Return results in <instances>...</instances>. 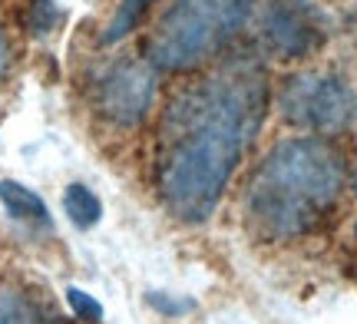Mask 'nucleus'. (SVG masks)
Returning <instances> with one entry per match:
<instances>
[{"mask_svg": "<svg viewBox=\"0 0 357 324\" xmlns=\"http://www.w3.org/2000/svg\"><path fill=\"white\" fill-rule=\"evenodd\" d=\"M354 232H357V229H354Z\"/></svg>", "mask_w": 357, "mask_h": 324, "instance_id": "obj_16", "label": "nucleus"}, {"mask_svg": "<svg viewBox=\"0 0 357 324\" xmlns=\"http://www.w3.org/2000/svg\"><path fill=\"white\" fill-rule=\"evenodd\" d=\"M278 113L307 136H341L357 119V93L337 73H294L281 83Z\"/></svg>", "mask_w": 357, "mask_h": 324, "instance_id": "obj_4", "label": "nucleus"}, {"mask_svg": "<svg viewBox=\"0 0 357 324\" xmlns=\"http://www.w3.org/2000/svg\"><path fill=\"white\" fill-rule=\"evenodd\" d=\"M0 324H47L26 298L13 291H0Z\"/></svg>", "mask_w": 357, "mask_h": 324, "instance_id": "obj_10", "label": "nucleus"}, {"mask_svg": "<svg viewBox=\"0 0 357 324\" xmlns=\"http://www.w3.org/2000/svg\"><path fill=\"white\" fill-rule=\"evenodd\" d=\"M10 63H13V53H10V40H7V30L0 24V77L10 73Z\"/></svg>", "mask_w": 357, "mask_h": 324, "instance_id": "obj_14", "label": "nucleus"}, {"mask_svg": "<svg viewBox=\"0 0 357 324\" xmlns=\"http://www.w3.org/2000/svg\"><path fill=\"white\" fill-rule=\"evenodd\" d=\"M0 202L13 219L30 222V225H50V208L33 189H26L17 179H0Z\"/></svg>", "mask_w": 357, "mask_h": 324, "instance_id": "obj_7", "label": "nucleus"}, {"mask_svg": "<svg viewBox=\"0 0 357 324\" xmlns=\"http://www.w3.org/2000/svg\"><path fill=\"white\" fill-rule=\"evenodd\" d=\"M149 304H153L155 311H162V314H185V311L195 308L192 301H172V298H166L162 291H153V295H149Z\"/></svg>", "mask_w": 357, "mask_h": 324, "instance_id": "obj_13", "label": "nucleus"}, {"mask_svg": "<svg viewBox=\"0 0 357 324\" xmlns=\"http://www.w3.org/2000/svg\"><path fill=\"white\" fill-rule=\"evenodd\" d=\"M261 33L275 56L301 60L324 43L328 24H324L321 7L311 0H265Z\"/></svg>", "mask_w": 357, "mask_h": 324, "instance_id": "obj_6", "label": "nucleus"}, {"mask_svg": "<svg viewBox=\"0 0 357 324\" xmlns=\"http://www.w3.org/2000/svg\"><path fill=\"white\" fill-rule=\"evenodd\" d=\"M60 20H63V10H60L53 0H33V3H30V20H26L30 33H37V37L53 33Z\"/></svg>", "mask_w": 357, "mask_h": 324, "instance_id": "obj_11", "label": "nucleus"}, {"mask_svg": "<svg viewBox=\"0 0 357 324\" xmlns=\"http://www.w3.org/2000/svg\"><path fill=\"white\" fill-rule=\"evenodd\" d=\"M344 179L347 159L331 139H281L261 156L245 185V219L268 242L307 235L334 212Z\"/></svg>", "mask_w": 357, "mask_h": 324, "instance_id": "obj_2", "label": "nucleus"}, {"mask_svg": "<svg viewBox=\"0 0 357 324\" xmlns=\"http://www.w3.org/2000/svg\"><path fill=\"white\" fill-rule=\"evenodd\" d=\"M354 195H357V169H354Z\"/></svg>", "mask_w": 357, "mask_h": 324, "instance_id": "obj_15", "label": "nucleus"}, {"mask_svg": "<svg viewBox=\"0 0 357 324\" xmlns=\"http://www.w3.org/2000/svg\"><path fill=\"white\" fill-rule=\"evenodd\" d=\"M268 96L265 66L235 53L169 100L155 136V192L172 219H212L265 123Z\"/></svg>", "mask_w": 357, "mask_h": 324, "instance_id": "obj_1", "label": "nucleus"}, {"mask_svg": "<svg viewBox=\"0 0 357 324\" xmlns=\"http://www.w3.org/2000/svg\"><path fill=\"white\" fill-rule=\"evenodd\" d=\"M255 0H172L146 37L155 73H192L212 63L248 24Z\"/></svg>", "mask_w": 357, "mask_h": 324, "instance_id": "obj_3", "label": "nucleus"}, {"mask_svg": "<svg viewBox=\"0 0 357 324\" xmlns=\"http://www.w3.org/2000/svg\"><path fill=\"white\" fill-rule=\"evenodd\" d=\"M63 212L77 229H93V225L102 219V202L89 185L73 182V185H66L63 189Z\"/></svg>", "mask_w": 357, "mask_h": 324, "instance_id": "obj_8", "label": "nucleus"}, {"mask_svg": "<svg viewBox=\"0 0 357 324\" xmlns=\"http://www.w3.org/2000/svg\"><path fill=\"white\" fill-rule=\"evenodd\" d=\"M155 90H159V73L146 60H119L96 77L93 106L106 123L119 130H136L153 109Z\"/></svg>", "mask_w": 357, "mask_h": 324, "instance_id": "obj_5", "label": "nucleus"}, {"mask_svg": "<svg viewBox=\"0 0 357 324\" xmlns=\"http://www.w3.org/2000/svg\"><path fill=\"white\" fill-rule=\"evenodd\" d=\"M66 304L73 308V314H77L79 321H86V324L102 321V304L93 295H86L83 288H66Z\"/></svg>", "mask_w": 357, "mask_h": 324, "instance_id": "obj_12", "label": "nucleus"}, {"mask_svg": "<svg viewBox=\"0 0 357 324\" xmlns=\"http://www.w3.org/2000/svg\"><path fill=\"white\" fill-rule=\"evenodd\" d=\"M153 7V0H119L116 13L109 17V24L102 30V43H119L123 37H129L139 20L146 17V10Z\"/></svg>", "mask_w": 357, "mask_h": 324, "instance_id": "obj_9", "label": "nucleus"}]
</instances>
